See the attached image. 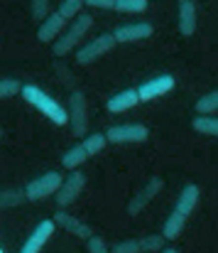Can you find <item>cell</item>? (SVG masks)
Here are the masks:
<instances>
[{"instance_id":"1","label":"cell","mask_w":218,"mask_h":253,"mask_svg":"<svg viewBox=\"0 0 218 253\" xmlns=\"http://www.w3.org/2000/svg\"><path fill=\"white\" fill-rule=\"evenodd\" d=\"M199 197H201L199 184H186V187L179 192L177 204H174L172 214L164 219V226H162V234L167 236V241L179 239V234L184 231V224L189 221L191 211H194V209H196V204H199Z\"/></svg>"},{"instance_id":"2","label":"cell","mask_w":218,"mask_h":253,"mask_svg":"<svg viewBox=\"0 0 218 253\" xmlns=\"http://www.w3.org/2000/svg\"><path fill=\"white\" fill-rule=\"evenodd\" d=\"M22 98L30 106H35L42 116H47V121H52L54 126H67L69 123V108H64L59 101H54L47 91H42L37 84L22 86Z\"/></svg>"},{"instance_id":"3","label":"cell","mask_w":218,"mask_h":253,"mask_svg":"<svg viewBox=\"0 0 218 253\" xmlns=\"http://www.w3.org/2000/svg\"><path fill=\"white\" fill-rule=\"evenodd\" d=\"M93 27V17L91 15H76L73 17V22L52 42V54L54 57H67L69 52H73L76 47H78V42H83V37H86V32Z\"/></svg>"},{"instance_id":"4","label":"cell","mask_w":218,"mask_h":253,"mask_svg":"<svg viewBox=\"0 0 218 253\" xmlns=\"http://www.w3.org/2000/svg\"><path fill=\"white\" fill-rule=\"evenodd\" d=\"M62 182H64V177L59 172H47V174H42L37 179H30L27 187H25V199L27 202H42V199L57 194Z\"/></svg>"},{"instance_id":"5","label":"cell","mask_w":218,"mask_h":253,"mask_svg":"<svg viewBox=\"0 0 218 253\" xmlns=\"http://www.w3.org/2000/svg\"><path fill=\"white\" fill-rule=\"evenodd\" d=\"M115 44H118V40H115V35H113V32H110V35H101V37H96V40L86 42V44L76 52V62H78L81 67L93 64L96 59H101L103 54H108Z\"/></svg>"},{"instance_id":"6","label":"cell","mask_w":218,"mask_h":253,"mask_svg":"<svg viewBox=\"0 0 218 253\" xmlns=\"http://www.w3.org/2000/svg\"><path fill=\"white\" fill-rule=\"evenodd\" d=\"M69 128L76 138L86 135V126H88V108H86V93L83 91H72L69 96Z\"/></svg>"},{"instance_id":"7","label":"cell","mask_w":218,"mask_h":253,"mask_svg":"<svg viewBox=\"0 0 218 253\" xmlns=\"http://www.w3.org/2000/svg\"><path fill=\"white\" fill-rule=\"evenodd\" d=\"M108 143H145L149 138V128L143 123H130V126H113L106 130Z\"/></svg>"},{"instance_id":"8","label":"cell","mask_w":218,"mask_h":253,"mask_svg":"<svg viewBox=\"0 0 218 253\" xmlns=\"http://www.w3.org/2000/svg\"><path fill=\"white\" fill-rule=\"evenodd\" d=\"M83 187H86V177L78 172V169H72V174L62 182V187H59V192L54 194L57 197V204H59V209H67L69 204H73L76 199H78V194L83 192Z\"/></svg>"},{"instance_id":"9","label":"cell","mask_w":218,"mask_h":253,"mask_svg":"<svg viewBox=\"0 0 218 253\" xmlns=\"http://www.w3.org/2000/svg\"><path fill=\"white\" fill-rule=\"evenodd\" d=\"M54 229H57V221H54V216H52V219H42V221H39V224L32 229L30 239L25 241L22 253H39L42 249H44V246H47V241L52 239Z\"/></svg>"},{"instance_id":"10","label":"cell","mask_w":218,"mask_h":253,"mask_svg":"<svg viewBox=\"0 0 218 253\" xmlns=\"http://www.w3.org/2000/svg\"><path fill=\"white\" fill-rule=\"evenodd\" d=\"M64 30H67V17H64L59 10H54V12H49V15L42 20V25H39V30H37V40L44 42V44H52Z\"/></svg>"},{"instance_id":"11","label":"cell","mask_w":218,"mask_h":253,"mask_svg":"<svg viewBox=\"0 0 218 253\" xmlns=\"http://www.w3.org/2000/svg\"><path fill=\"white\" fill-rule=\"evenodd\" d=\"M113 35H115L118 44H125V42H143V40H147V37L154 35V25H152V22H130V25L118 27Z\"/></svg>"},{"instance_id":"12","label":"cell","mask_w":218,"mask_h":253,"mask_svg":"<svg viewBox=\"0 0 218 253\" xmlns=\"http://www.w3.org/2000/svg\"><path fill=\"white\" fill-rule=\"evenodd\" d=\"M159 189H162V179H159V177H152L145 187H143V189H140V192H138L130 202H128V214H130V216H138V214L145 209L147 204H149V202L159 194Z\"/></svg>"},{"instance_id":"13","label":"cell","mask_w":218,"mask_h":253,"mask_svg":"<svg viewBox=\"0 0 218 253\" xmlns=\"http://www.w3.org/2000/svg\"><path fill=\"white\" fill-rule=\"evenodd\" d=\"M174 77L172 74H162V77H154V79H149L145 82L143 86H138V91H140V101H154V98H159V96H164V93H169L172 88H174Z\"/></svg>"},{"instance_id":"14","label":"cell","mask_w":218,"mask_h":253,"mask_svg":"<svg viewBox=\"0 0 218 253\" xmlns=\"http://www.w3.org/2000/svg\"><path fill=\"white\" fill-rule=\"evenodd\" d=\"M54 221H57V226H62L64 231L73 234L76 239L88 241V239L93 236V231H91V226H88V224H83L81 219H76V216H72V214H67L64 209H59V211L54 214Z\"/></svg>"},{"instance_id":"15","label":"cell","mask_w":218,"mask_h":253,"mask_svg":"<svg viewBox=\"0 0 218 253\" xmlns=\"http://www.w3.org/2000/svg\"><path fill=\"white\" fill-rule=\"evenodd\" d=\"M138 103H143V101H140V91H138V88H125V91L110 96V98L106 101V108H108L110 113H123V111L135 108Z\"/></svg>"},{"instance_id":"16","label":"cell","mask_w":218,"mask_h":253,"mask_svg":"<svg viewBox=\"0 0 218 253\" xmlns=\"http://www.w3.org/2000/svg\"><path fill=\"white\" fill-rule=\"evenodd\" d=\"M177 22H179V32H182L184 37L196 35L199 17H196V5H194L191 0H182V2H179V17H177Z\"/></svg>"},{"instance_id":"17","label":"cell","mask_w":218,"mask_h":253,"mask_svg":"<svg viewBox=\"0 0 218 253\" xmlns=\"http://www.w3.org/2000/svg\"><path fill=\"white\" fill-rule=\"evenodd\" d=\"M191 126H194L196 133L218 135V116H214V113H196V118L191 121Z\"/></svg>"},{"instance_id":"18","label":"cell","mask_w":218,"mask_h":253,"mask_svg":"<svg viewBox=\"0 0 218 253\" xmlns=\"http://www.w3.org/2000/svg\"><path fill=\"white\" fill-rule=\"evenodd\" d=\"M86 158H91V155H88L86 145H83V143H78V145L69 148V150L62 155V165H64L67 169H76L81 163H86Z\"/></svg>"},{"instance_id":"19","label":"cell","mask_w":218,"mask_h":253,"mask_svg":"<svg viewBox=\"0 0 218 253\" xmlns=\"http://www.w3.org/2000/svg\"><path fill=\"white\" fill-rule=\"evenodd\" d=\"M147 0H115V12H123V15H140L147 10Z\"/></svg>"},{"instance_id":"20","label":"cell","mask_w":218,"mask_h":253,"mask_svg":"<svg viewBox=\"0 0 218 253\" xmlns=\"http://www.w3.org/2000/svg\"><path fill=\"white\" fill-rule=\"evenodd\" d=\"M196 113H218V88L204 93L196 101Z\"/></svg>"},{"instance_id":"21","label":"cell","mask_w":218,"mask_h":253,"mask_svg":"<svg viewBox=\"0 0 218 253\" xmlns=\"http://www.w3.org/2000/svg\"><path fill=\"white\" fill-rule=\"evenodd\" d=\"M106 143H108V135H103V133H93V135H88V138L83 140L88 155H98V153L106 148Z\"/></svg>"},{"instance_id":"22","label":"cell","mask_w":218,"mask_h":253,"mask_svg":"<svg viewBox=\"0 0 218 253\" xmlns=\"http://www.w3.org/2000/svg\"><path fill=\"white\" fill-rule=\"evenodd\" d=\"M164 241H167L164 234L162 236H145V239H140V249H143V253H157L164 249Z\"/></svg>"},{"instance_id":"23","label":"cell","mask_w":218,"mask_h":253,"mask_svg":"<svg viewBox=\"0 0 218 253\" xmlns=\"http://www.w3.org/2000/svg\"><path fill=\"white\" fill-rule=\"evenodd\" d=\"M81 7H83V0H62L57 10H59L67 20H73L76 15H81Z\"/></svg>"},{"instance_id":"24","label":"cell","mask_w":218,"mask_h":253,"mask_svg":"<svg viewBox=\"0 0 218 253\" xmlns=\"http://www.w3.org/2000/svg\"><path fill=\"white\" fill-rule=\"evenodd\" d=\"M49 2H52V0H30V15H32L37 22H42V20L49 15Z\"/></svg>"},{"instance_id":"25","label":"cell","mask_w":218,"mask_h":253,"mask_svg":"<svg viewBox=\"0 0 218 253\" xmlns=\"http://www.w3.org/2000/svg\"><path fill=\"white\" fill-rule=\"evenodd\" d=\"M15 93H22V84L12 77L7 79H0V98H7V96H15Z\"/></svg>"},{"instance_id":"26","label":"cell","mask_w":218,"mask_h":253,"mask_svg":"<svg viewBox=\"0 0 218 253\" xmlns=\"http://www.w3.org/2000/svg\"><path fill=\"white\" fill-rule=\"evenodd\" d=\"M113 251L115 253H143V249H140V239L120 241V244H115V246H113Z\"/></svg>"},{"instance_id":"27","label":"cell","mask_w":218,"mask_h":253,"mask_svg":"<svg viewBox=\"0 0 218 253\" xmlns=\"http://www.w3.org/2000/svg\"><path fill=\"white\" fill-rule=\"evenodd\" d=\"M86 249H88L91 253H106V251H108L106 241H103L101 236H96V234H93V236H91V239L86 241Z\"/></svg>"},{"instance_id":"28","label":"cell","mask_w":218,"mask_h":253,"mask_svg":"<svg viewBox=\"0 0 218 253\" xmlns=\"http://www.w3.org/2000/svg\"><path fill=\"white\" fill-rule=\"evenodd\" d=\"M22 199H20V194L17 192H2L0 194V207H15V204H20Z\"/></svg>"},{"instance_id":"29","label":"cell","mask_w":218,"mask_h":253,"mask_svg":"<svg viewBox=\"0 0 218 253\" xmlns=\"http://www.w3.org/2000/svg\"><path fill=\"white\" fill-rule=\"evenodd\" d=\"M86 5L91 7H101V10H113L115 7V0H83Z\"/></svg>"},{"instance_id":"30","label":"cell","mask_w":218,"mask_h":253,"mask_svg":"<svg viewBox=\"0 0 218 253\" xmlns=\"http://www.w3.org/2000/svg\"><path fill=\"white\" fill-rule=\"evenodd\" d=\"M0 138H2V130H0Z\"/></svg>"},{"instance_id":"31","label":"cell","mask_w":218,"mask_h":253,"mask_svg":"<svg viewBox=\"0 0 218 253\" xmlns=\"http://www.w3.org/2000/svg\"><path fill=\"white\" fill-rule=\"evenodd\" d=\"M179 2H182V0H179Z\"/></svg>"}]
</instances>
